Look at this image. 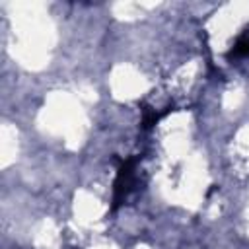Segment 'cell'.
I'll use <instances>...</instances> for the list:
<instances>
[{"label": "cell", "instance_id": "obj_1", "mask_svg": "<svg viewBox=\"0 0 249 249\" xmlns=\"http://www.w3.org/2000/svg\"><path fill=\"white\" fill-rule=\"evenodd\" d=\"M134 158H126L121 161L119 171H117V179H115V187H113V206L111 210L115 212L126 198L130 187H132V173H134Z\"/></svg>", "mask_w": 249, "mask_h": 249}, {"label": "cell", "instance_id": "obj_2", "mask_svg": "<svg viewBox=\"0 0 249 249\" xmlns=\"http://www.w3.org/2000/svg\"><path fill=\"white\" fill-rule=\"evenodd\" d=\"M171 111V107H167L165 111H154L148 105H142V128H152L161 117H165Z\"/></svg>", "mask_w": 249, "mask_h": 249}, {"label": "cell", "instance_id": "obj_3", "mask_svg": "<svg viewBox=\"0 0 249 249\" xmlns=\"http://www.w3.org/2000/svg\"><path fill=\"white\" fill-rule=\"evenodd\" d=\"M230 58H241V56H249V33H243L235 45L231 47V51L228 53Z\"/></svg>", "mask_w": 249, "mask_h": 249}]
</instances>
